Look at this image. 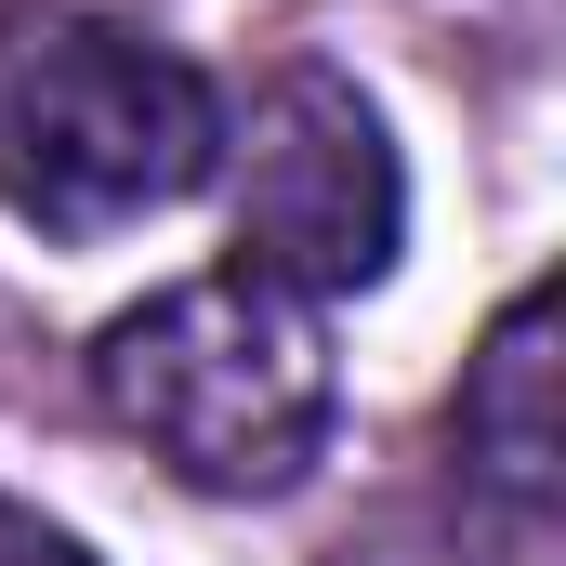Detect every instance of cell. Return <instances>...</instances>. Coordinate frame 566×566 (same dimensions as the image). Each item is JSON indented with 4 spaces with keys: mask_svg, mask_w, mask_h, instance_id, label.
Wrapping results in <instances>:
<instances>
[{
    "mask_svg": "<svg viewBox=\"0 0 566 566\" xmlns=\"http://www.w3.org/2000/svg\"><path fill=\"white\" fill-rule=\"evenodd\" d=\"M224 158V93L93 0H0V211L27 238H133Z\"/></svg>",
    "mask_w": 566,
    "mask_h": 566,
    "instance_id": "cell-1",
    "label": "cell"
},
{
    "mask_svg": "<svg viewBox=\"0 0 566 566\" xmlns=\"http://www.w3.org/2000/svg\"><path fill=\"white\" fill-rule=\"evenodd\" d=\"M93 409L198 501H290L329 448V409H343L329 316L238 277V264L171 277L93 329Z\"/></svg>",
    "mask_w": 566,
    "mask_h": 566,
    "instance_id": "cell-2",
    "label": "cell"
},
{
    "mask_svg": "<svg viewBox=\"0 0 566 566\" xmlns=\"http://www.w3.org/2000/svg\"><path fill=\"white\" fill-rule=\"evenodd\" d=\"M224 198H238V277L290 290V303H356V290L396 277V238H409V171L396 133L356 80L329 66H277L238 119H224Z\"/></svg>",
    "mask_w": 566,
    "mask_h": 566,
    "instance_id": "cell-3",
    "label": "cell"
},
{
    "mask_svg": "<svg viewBox=\"0 0 566 566\" xmlns=\"http://www.w3.org/2000/svg\"><path fill=\"white\" fill-rule=\"evenodd\" d=\"M448 448H461L474 501H488L514 541L554 527V474H566V422H554V290H514V303H501V329H488L474 369H461Z\"/></svg>",
    "mask_w": 566,
    "mask_h": 566,
    "instance_id": "cell-4",
    "label": "cell"
},
{
    "mask_svg": "<svg viewBox=\"0 0 566 566\" xmlns=\"http://www.w3.org/2000/svg\"><path fill=\"white\" fill-rule=\"evenodd\" d=\"M0 566H93V541H66L53 514H27V501H0Z\"/></svg>",
    "mask_w": 566,
    "mask_h": 566,
    "instance_id": "cell-5",
    "label": "cell"
}]
</instances>
